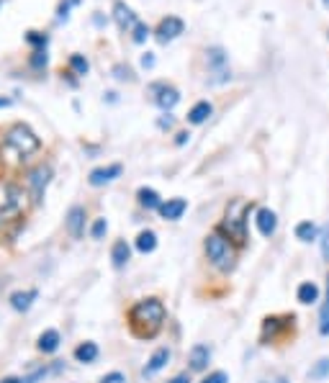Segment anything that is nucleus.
Here are the masks:
<instances>
[{"label": "nucleus", "instance_id": "11", "mask_svg": "<svg viewBox=\"0 0 329 383\" xmlns=\"http://www.w3.org/2000/svg\"><path fill=\"white\" fill-rule=\"evenodd\" d=\"M168 363H170V350L168 347H157V350L152 353L150 360H147V365L141 368V375H144V378H152V375L160 373Z\"/></svg>", "mask_w": 329, "mask_h": 383}, {"label": "nucleus", "instance_id": "35", "mask_svg": "<svg viewBox=\"0 0 329 383\" xmlns=\"http://www.w3.org/2000/svg\"><path fill=\"white\" fill-rule=\"evenodd\" d=\"M157 126H160L162 131H170L172 126H175V119H172L170 113H165V116H160V121H157Z\"/></svg>", "mask_w": 329, "mask_h": 383}, {"label": "nucleus", "instance_id": "42", "mask_svg": "<svg viewBox=\"0 0 329 383\" xmlns=\"http://www.w3.org/2000/svg\"><path fill=\"white\" fill-rule=\"evenodd\" d=\"M321 3H324V8H329V0H321Z\"/></svg>", "mask_w": 329, "mask_h": 383}, {"label": "nucleus", "instance_id": "27", "mask_svg": "<svg viewBox=\"0 0 329 383\" xmlns=\"http://www.w3.org/2000/svg\"><path fill=\"white\" fill-rule=\"evenodd\" d=\"M49 62V55H47V47L41 49H34V55H31V59H28V65L34 67V70H44Z\"/></svg>", "mask_w": 329, "mask_h": 383}, {"label": "nucleus", "instance_id": "44", "mask_svg": "<svg viewBox=\"0 0 329 383\" xmlns=\"http://www.w3.org/2000/svg\"><path fill=\"white\" fill-rule=\"evenodd\" d=\"M0 224H3V216H0Z\"/></svg>", "mask_w": 329, "mask_h": 383}, {"label": "nucleus", "instance_id": "12", "mask_svg": "<svg viewBox=\"0 0 329 383\" xmlns=\"http://www.w3.org/2000/svg\"><path fill=\"white\" fill-rule=\"evenodd\" d=\"M85 208L83 206H72L70 211H67V219H65V224H67V232L72 234L75 239H80L85 234Z\"/></svg>", "mask_w": 329, "mask_h": 383}, {"label": "nucleus", "instance_id": "16", "mask_svg": "<svg viewBox=\"0 0 329 383\" xmlns=\"http://www.w3.org/2000/svg\"><path fill=\"white\" fill-rule=\"evenodd\" d=\"M137 198H139V206H144V208H150V211L157 208V211H160L162 198L154 188H139V190H137Z\"/></svg>", "mask_w": 329, "mask_h": 383}, {"label": "nucleus", "instance_id": "13", "mask_svg": "<svg viewBox=\"0 0 329 383\" xmlns=\"http://www.w3.org/2000/svg\"><path fill=\"white\" fill-rule=\"evenodd\" d=\"M186 208H188V201H186V198H170V201H162L160 214H162V219H168V222H178L180 216L186 214Z\"/></svg>", "mask_w": 329, "mask_h": 383}, {"label": "nucleus", "instance_id": "15", "mask_svg": "<svg viewBox=\"0 0 329 383\" xmlns=\"http://www.w3.org/2000/svg\"><path fill=\"white\" fill-rule=\"evenodd\" d=\"M296 299L301 301L303 306H309V304H317L319 301V286L314 281H306L299 286V291H296Z\"/></svg>", "mask_w": 329, "mask_h": 383}, {"label": "nucleus", "instance_id": "19", "mask_svg": "<svg viewBox=\"0 0 329 383\" xmlns=\"http://www.w3.org/2000/svg\"><path fill=\"white\" fill-rule=\"evenodd\" d=\"M129 257H132V247L123 242V239H119V242L113 244V250H111V260H113V268H119L121 271L123 265L129 262Z\"/></svg>", "mask_w": 329, "mask_h": 383}, {"label": "nucleus", "instance_id": "20", "mask_svg": "<svg viewBox=\"0 0 329 383\" xmlns=\"http://www.w3.org/2000/svg\"><path fill=\"white\" fill-rule=\"evenodd\" d=\"M206 59H208V65L214 67V70H219L221 75L229 77V72H226V52L221 47H211L206 49Z\"/></svg>", "mask_w": 329, "mask_h": 383}, {"label": "nucleus", "instance_id": "1", "mask_svg": "<svg viewBox=\"0 0 329 383\" xmlns=\"http://www.w3.org/2000/svg\"><path fill=\"white\" fill-rule=\"evenodd\" d=\"M165 317H168V311H165V304L160 299H141L129 311V324H132L134 335L147 340V337H154L160 332Z\"/></svg>", "mask_w": 329, "mask_h": 383}, {"label": "nucleus", "instance_id": "10", "mask_svg": "<svg viewBox=\"0 0 329 383\" xmlns=\"http://www.w3.org/2000/svg\"><path fill=\"white\" fill-rule=\"evenodd\" d=\"M255 226L263 237H273L275 229H278V216L270 208H257L255 211Z\"/></svg>", "mask_w": 329, "mask_h": 383}, {"label": "nucleus", "instance_id": "34", "mask_svg": "<svg viewBox=\"0 0 329 383\" xmlns=\"http://www.w3.org/2000/svg\"><path fill=\"white\" fill-rule=\"evenodd\" d=\"M201 383H229V375L224 371H214V373H208Z\"/></svg>", "mask_w": 329, "mask_h": 383}, {"label": "nucleus", "instance_id": "23", "mask_svg": "<svg viewBox=\"0 0 329 383\" xmlns=\"http://www.w3.org/2000/svg\"><path fill=\"white\" fill-rule=\"evenodd\" d=\"M57 347H59V332L57 329H47L44 335L39 337V350L41 353H54Z\"/></svg>", "mask_w": 329, "mask_h": 383}, {"label": "nucleus", "instance_id": "7", "mask_svg": "<svg viewBox=\"0 0 329 383\" xmlns=\"http://www.w3.org/2000/svg\"><path fill=\"white\" fill-rule=\"evenodd\" d=\"M183 31H186L183 19H178V16H168V19H162L160 23H157V28H154V37H157L160 44H168V41H175Z\"/></svg>", "mask_w": 329, "mask_h": 383}, {"label": "nucleus", "instance_id": "6", "mask_svg": "<svg viewBox=\"0 0 329 383\" xmlns=\"http://www.w3.org/2000/svg\"><path fill=\"white\" fill-rule=\"evenodd\" d=\"M49 180H52V168H49V165H39V168H34L26 175V183H28V188H31L37 204L44 198V190H47Z\"/></svg>", "mask_w": 329, "mask_h": 383}, {"label": "nucleus", "instance_id": "17", "mask_svg": "<svg viewBox=\"0 0 329 383\" xmlns=\"http://www.w3.org/2000/svg\"><path fill=\"white\" fill-rule=\"evenodd\" d=\"M37 296H39V293L34 288H31V291H16V293L10 296V306L16 308V311H28Z\"/></svg>", "mask_w": 329, "mask_h": 383}, {"label": "nucleus", "instance_id": "32", "mask_svg": "<svg viewBox=\"0 0 329 383\" xmlns=\"http://www.w3.org/2000/svg\"><path fill=\"white\" fill-rule=\"evenodd\" d=\"M77 3H80V0H62V3H59V8H57V21L70 19V8L77 6Z\"/></svg>", "mask_w": 329, "mask_h": 383}, {"label": "nucleus", "instance_id": "37", "mask_svg": "<svg viewBox=\"0 0 329 383\" xmlns=\"http://www.w3.org/2000/svg\"><path fill=\"white\" fill-rule=\"evenodd\" d=\"M141 67H144V70H152V67H154V55H152V52L141 55Z\"/></svg>", "mask_w": 329, "mask_h": 383}, {"label": "nucleus", "instance_id": "3", "mask_svg": "<svg viewBox=\"0 0 329 383\" xmlns=\"http://www.w3.org/2000/svg\"><path fill=\"white\" fill-rule=\"evenodd\" d=\"M206 257L211 260V265L217 268V271L221 273H229L235 271L237 265V253H235V244H232V239L226 237L221 229L219 232H211L206 237Z\"/></svg>", "mask_w": 329, "mask_h": 383}, {"label": "nucleus", "instance_id": "31", "mask_svg": "<svg viewBox=\"0 0 329 383\" xmlns=\"http://www.w3.org/2000/svg\"><path fill=\"white\" fill-rule=\"evenodd\" d=\"M26 41H28V44H34L37 49H41V47H47L49 37H47V34H39V31H28Z\"/></svg>", "mask_w": 329, "mask_h": 383}, {"label": "nucleus", "instance_id": "21", "mask_svg": "<svg viewBox=\"0 0 329 383\" xmlns=\"http://www.w3.org/2000/svg\"><path fill=\"white\" fill-rule=\"evenodd\" d=\"M137 250H139L141 255L154 253V250H157V234L152 232V229L139 232V237H137Z\"/></svg>", "mask_w": 329, "mask_h": 383}, {"label": "nucleus", "instance_id": "30", "mask_svg": "<svg viewBox=\"0 0 329 383\" xmlns=\"http://www.w3.org/2000/svg\"><path fill=\"white\" fill-rule=\"evenodd\" d=\"M319 332L324 337L329 335V291H327V301L321 304V314H319Z\"/></svg>", "mask_w": 329, "mask_h": 383}, {"label": "nucleus", "instance_id": "5", "mask_svg": "<svg viewBox=\"0 0 329 383\" xmlns=\"http://www.w3.org/2000/svg\"><path fill=\"white\" fill-rule=\"evenodd\" d=\"M150 98L157 108H162L165 113H170L180 103V90L170 83H152L150 85Z\"/></svg>", "mask_w": 329, "mask_h": 383}, {"label": "nucleus", "instance_id": "29", "mask_svg": "<svg viewBox=\"0 0 329 383\" xmlns=\"http://www.w3.org/2000/svg\"><path fill=\"white\" fill-rule=\"evenodd\" d=\"M152 31H150V26H147V23H137V26L132 28V39H134V44H144V41H147V37H150Z\"/></svg>", "mask_w": 329, "mask_h": 383}, {"label": "nucleus", "instance_id": "24", "mask_svg": "<svg viewBox=\"0 0 329 383\" xmlns=\"http://www.w3.org/2000/svg\"><path fill=\"white\" fill-rule=\"evenodd\" d=\"M296 237L301 239V242H314L317 237H319V229L314 222H301V224H296Z\"/></svg>", "mask_w": 329, "mask_h": 383}, {"label": "nucleus", "instance_id": "33", "mask_svg": "<svg viewBox=\"0 0 329 383\" xmlns=\"http://www.w3.org/2000/svg\"><path fill=\"white\" fill-rule=\"evenodd\" d=\"M106 229H108V224H106V219H95V224L90 226V234H93V239H103Z\"/></svg>", "mask_w": 329, "mask_h": 383}, {"label": "nucleus", "instance_id": "25", "mask_svg": "<svg viewBox=\"0 0 329 383\" xmlns=\"http://www.w3.org/2000/svg\"><path fill=\"white\" fill-rule=\"evenodd\" d=\"M113 77H116V80H121V83H134V80H137V75H134V70L129 65H113Z\"/></svg>", "mask_w": 329, "mask_h": 383}, {"label": "nucleus", "instance_id": "14", "mask_svg": "<svg viewBox=\"0 0 329 383\" xmlns=\"http://www.w3.org/2000/svg\"><path fill=\"white\" fill-rule=\"evenodd\" d=\"M208 360H211V347H208V345H196L193 350H190V355H188L190 371H196V373L206 371Z\"/></svg>", "mask_w": 329, "mask_h": 383}, {"label": "nucleus", "instance_id": "8", "mask_svg": "<svg viewBox=\"0 0 329 383\" xmlns=\"http://www.w3.org/2000/svg\"><path fill=\"white\" fill-rule=\"evenodd\" d=\"M113 21H116V26L121 28V31H132L139 23L132 6H126L123 0H113Z\"/></svg>", "mask_w": 329, "mask_h": 383}, {"label": "nucleus", "instance_id": "41", "mask_svg": "<svg viewBox=\"0 0 329 383\" xmlns=\"http://www.w3.org/2000/svg\"><path fill=\"white\" fill-rule=\"evenodd\" d=\"M0 383H26V381H19V378H3Z\"/></svg>", "mask_w": 329, "mask_h": 383}, {"label": "nucleus", "instance_id": "39", "mask_svg": "<svg viewBox=\"0 0 329 383\" xmlns=\"http://www.w3.org/2000/svg\"><path fill=\"white\" fill-rule=\"evenodd\" d=\"M170 383H190V375L188 373H180V375H175V378H172Z\"/></svg>", "mask_w": 329, "mask_h": 383}, {"label": "nucleus", "instance_id": "36", "mask_svg": "<svg viewBox=\"0 0 329 383\" xmlns=\"http://www.w3.org/2000/svg\"><path fill=\"white\" fill-rule=\"evenodd\" d=\"M101 383H126V378H123V373H108L101 378Z\"/></svg>", "mask_w": 329, "mask_h": 383}, {"label": "nucleus", "instance_id": "2", "mask_svg": "<svg viewBox=\"0 0 329 383\" xmlns=\"http://www.w3.org/2000/svg\"><path fill=\"white\" fill-rule=\"evenodd\" d=\"M3 147L6 152H10L16 159H26L31 157L34 152L41 150V139L31 131V126L26 124H13L8 131H6V139H3Z\"/></svg>", "mask_w": 329, "mask_h": 383}, {"label": "nucleus", "instance_id": "26", "mask_svg": "<svg viewBox=\"0 0 329 383\" xmlns=\"http://www.w3.org/2000/svg\"><path fill=\"white\" fill-rule=\"evenodd\" d=\"M70 70H72L75 75L85 77L88 75V70H90V65H88V59H85L83 55H72L70 57Z\"/></svg>", "mask_w": 329, "mask_h": 383}, {"label": "nucleus", "instance_id": "43", "mask_svg": "<svg viewBox=\"0 0 329 383\" xmlns=\"http://www.w3.org/2000/svg\"><path fill=\"white\" fill-rule=\"evenodd\" d=\"M3 3H6V0H0V8H3Z\"/></svg>", "mask_w": 329, "mask_h": 383}, {"label": "nucleus", "instance_id": "4", "mask_svg": "<svg viewBox=\"0 0 329 383\" xmlns=\"http://www.w3.org/2000/svg\"><path fill=\"white\" fill-rule=\"evenodd\" d=\"M250 211H252V204L239 201V198L226 206V216H224L221 229L229 234V239H235V242H239V244L247 239L245 226H247V216H250Z\"/></svg>", "mask_w": 329, "mask_h": 383}, {"label": "nucleus", "instance_id": "22", "mask_svg": "<svg viewBox=\"0 0 329 383\" xmlns=\"http://www.w3.org/2000/svg\"><path fill=\"white\" fill-rule=\"evenodd\" d=\"M98 357V345L95 342H83L75 347V360L77 363H93Z\"/></svg>", "mask_w": 329, "mask_h": 383}, {"label": "nucleus", "instance_id": "38", "mask_svg": "<svg viewBox=\"0 0 329 383\" xmlns=\"http://www.w3.org/2000/svg\"><path fill=\"white\" fill-rule=\"evenodd\" d=\"M190 139V134H188V131H180V134H178V139H175V144H178V147H183V144H186V141H188Z\"/></svg>", "mask_w": 329, "mask_h": 383}, {"label": "nucleus", "instance_id": "40", "mask_svg": "<svg viewBox=\"0 0 329 383\" xmlns=\"http://www.w3.org/2000/svg\"><path fill=\"white\" fill-rule=\"evenodd\" d=\"M10 106V98H3V95H0V108H8Z\"/></svg>", "mask_w": 329, "mask_h": 383}, {"label": "nucleus", "instance_id": "18", "mask_svg": "<svg viewBox=\"0 0 329 383\" xmlns=\"http://www.w3.org/2000/svg\"><path fill=\"white\" fill-rule=\"evenodd\" d=\"M211 113H214V106H211V103H208V101H198L196 106H193V108L188 111V121L193 124V126H198V124L206 121Z\"/></svg>", "mask_w": 329, "mask_h": 383}, {"label": "nucleus", "instance_id": "28", "mask_svg": "<svg viewBox=\"0 0 329 383\" xmlns=\"http://www.w3.org/2000/svg\"><path fill=\"white\" fill-rule=\"evenodd\" d=\"M309 375L314 378V381H321V378H327V375H329V357H321L319 363H317L309 371Z\"/></svg>", "mask_w": 329, "mask_h": 383}, {"label": "nucleus", "instance_id": "9", "mask_svg": "<svg viewBox=\"0 0 329 383\" xmlns=\"http://www.w3.org/2000/svg\"><path fill=\"white\" fill-rule=\"evenodd\" d=\"M123 173V168L119 165V162H113V165H106V168H95L90 175H88V183L95 188L106 186V183H111V180H116L119 175Z\"/></svg>", "mask_w": 329, "mask_h": 383}]
</instances>
